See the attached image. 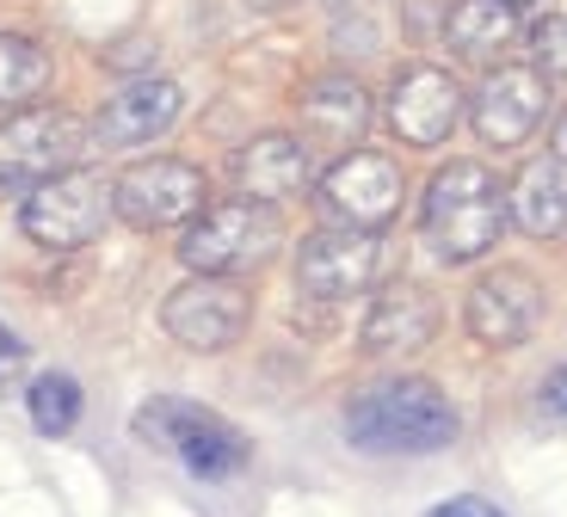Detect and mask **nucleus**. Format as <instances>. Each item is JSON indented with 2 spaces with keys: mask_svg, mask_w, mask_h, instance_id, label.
Segmentation results:
<instances>
[{
  "mask_svg": "<svg viewBox=\"0 0 567 517\" xmlns=\"http://www.w3.org/2000/svg\"><path fill=\"white\" fill-rule=\"evenodd\" d=\"M512 228V192L482 167V161H444L432 179H425L420 197V235L425 247L451 259V266H468L494 252V240Z\"/></svg>",
  "mask_w": 567,
  "mask_h": 517,
  "instance_id": "f257e3e1",
  "label": "nucleus"
},
{
  "mask_svg": "<svg viewBox=\"0 0 567 517\" xmlns=\"http://www.w3.org/2000/svg\"><path fill=\"white\" fill-rule=\"evenodd\" d=\"M346 437L370 456H432L456 444V413L444 389L420 376H383L346 406Z\"/></svg>",
  "mask_w": 567,
  "mask_h": 517,
  "instance_id": "f03ea898",
  "label": "nucleus"
},
{
  "mask_svg": "<svg viewBox=\"0 0 567 517\" xmlns=\"http://www.w3.org/2000/svg\"><path fill=\"white\" fill-rule=\"evenodd\" d=\"M136 437L142 444L167 449V456H179L185 475L198 480H228L241 475L247 456H254V444H247L235 425L216 413V406H198V401H179V394H161V401H148L136 413Z\"/></svg>",
  "mask_w": 567,
  "mask_h": 517,
  "instance_id": "7ed1b4c3",
  "label": "nucleus"
},
{
  "mask_svg": "<svg viewBox=\"0 0 567 517\" xmlns=\"http://www.w3.org/2000/svg\"><path fill=\"white\" fill-rule=\"evenodd\" d=\"M278 247H284V216L271 204H254V197H228L179 235V259L204 278H247V271L271 266Z\"/></svg>",
  "mask_w": 567,
  "mask_h": 517,
  "instance_id": "20e7f679",
  "label": "nucleus"
},
{
  "mask_svg": "<svg viewBox=\"0 0 567 517\" xmlns=\"http://www.w3.org/2000/svg\"><path fill=\"white\" fill-rule=\"evenodd\" d=\"M86 148H93V136H86V124L74 112L0 117V204L7 197H31L38 185L74 173Z\"/></svg>",
  "mask_w": 567,
  "mask_h": 517,
  "instance_id": "39448f33",
  "label": "nucleus"
},
{
  "mask_svg": "<svg viewBox=\"0 0 567 517\" xmlns=\"http://www.w3.org/2000/svg\"><path fill=\"white\" fill-rule=\"evenodd\" d=\"M395 271V240L389 228H315L297 247V290L315 302H346L364 296Z\"/></svg>",
  "mask_w": 567,
  "mask_h": 517,
  "instance_id": "423d86ee",
  "label": "nucleus"
},
{
  "mask_svg": "<svg viewBox=\"0 0 567 517\" xmlns=\"http://www.w3.org/2000/svg\"><path fill=\"white\" fill-rule=\"evenodd\" d=\"M117 216V197H112V179L105 173H62V179L38 185V192L25 197V210H19V223H25V235L38 240V247L50 252H74V247H93V240L105 235V223Z\"/></svg>",
  "mask_w": 567,
  "mask_h": 517,
  "instance_id": "0eeeda50",
  "label": "nucleus"
},
{
  "mask_svg": "<svg viewBox=\"0 0 567 517\" xmlns=\"http://www.w3.org/2000/svg\"><path fill=\"white\" fill-rule=\"evenodd\" d=\"M401 197H408V179H401L395 154H377V148L340 154L315 179V204L327 210L333 228H389L401 216Z\"/></svg>",
  "mask_w": 567,
  "mask_h": 517,
  "instance_id": "6e6552de",
  "label": "nucleus"
},
{
  "mask_svg": "<svg viewBox=\"0 0 567 517\" xmlns=\"http://www.w3.org/2000/svg\"><path fill=\"white\" fill-rule=\"evenodd\" d=\"M247 321H254V290L241 278H204V271H192L161 302V327L185 351H228L247 333Z\"/></svg>",
  "mask_w": 567,
  "mask_h": 517,
  "instance_id": "1a4fd4ad",
  "label": "nucleus"
},
{
  "mask_svg": "<svg viewBox=\"0 0 567 517\" xmlns=\"http://www.w3.org/2000/svg\"><path fill=\"white\" fill-rule=\"evenodd\" d=\"M117 223L130 228H179L204 210V173L192 161H136L112 179Z\"/></svg>",
  "mask_w": 567,
  "mask_h": 517,
  "instance_id": "9d476101",
  "label": "nucleus"
},
{
  "mask_svg": "<svg viewBox=\"0 0 567 517\" xmlns=\"http://www.w3.org/2000/svg\"><path fill=\"white\" fill-rule=\"evenodd\" d=\"M463 314H468V333L482 339V345L512 351L543 327V283L525 266H494L475 278Z\"/></svg>",
  "mask_w": 567,
  "mask_h": 517,
  "instance_id": "9b49d317",
  "label": "nucleus"
},
{
  "mask_svg": "<svg viewBox=\"0 0 567 517\" xmlns=\"http://www.w3.org/2000/svg\"><path fill=\"white\" fill-rule=\"evenodd\" d=\"M468 99L456 86V74L432 69V62H408L389 86V130H395L408 148H439L456 124H463Z\"/></svg>",
  "mask_w": 567,
  "mask_h": 517,
  "instance_id": "f8f14e48",
  "label": "nucleus"
},
{
  "mask_svg": "<svg viewBox=\"0 0 567 517\" xmlns=\"http://www.w3.org/2000/svg\"><path fill=\"white\" fill-rule=\"evenodd\" d=\"M439 327H444V296L425 290V283H413V278H395L377 302H370L358 345H364V358L401 364V358H413V351L432 345Z\"/></svg>",
  "mask_w": 567,
  "mask_h": 517,
  "instance_id": "ddd939ff",
  "label": "nucleus"
},
{
  "mask_svg": "<svg viewBox=\"0 0 567 517\" xmlns=\"http://www.w3.org/2000/svg\"><path fill=\"white\" fill-rule=\"evenodd\" d=\"M549 117V86H543L537 69H494L475 99H468V124L487 148H518L530 142Z\"/></svg>",
  "mask_w": 567,
  "mask_h": 517,
  "instance_id": "4468645a",
  "label": "nucleus"
},
{
  "mask_svg": "<svg viewBox=\"0 0 567 517\" xmlns=\"http://www.w3.org/2000/svg\"><path fill=\"white\" fill-rule=\"evenodd\" d=\"M179 112H185L179 81H167V74H142V81L117 86L100 112H93L86 136H93V148H136V142L167 136V130L179 124Z\"/></svg>",
  "mask_w": 567,
  "mask_h": 517,
  "instance_id": "2eb2a0df",
  "label": "nucleus"
},
{
  "mask_svg": "<svg viewBox=\"0 0 567 517\" xmlns=\"http://www.w3.org/2000/svg\"><path fill=\"white\" fill-rule=\"evenodd\" d=\"M235 185H241V197H254V204H271L278 210L284 197H297L315 185V161H309V142L290 136V130H271V136L247 142L241 154H235Z\"/></svg>",
  "mask_w": 567,
  "mask_h": 517,
  "instance_id": "dca6fc26",
  "label": "nucleus"
},
{
  "mask_svg": "<svg viewBox=\"0 0 567 517\" xmlns=\"http://www.w3.org/2000/svg\"><path fill=\"white\" fill-rule=\"evenodd\" d=\"M512 223L525 228L530 240H561L567 235V161L543 154L518 173L512 185Z\"/></svg>",
  "mask_w": 567,
  "mask_h": 517,
  "instance_id": "f3484780",
  "label": "nucleus"
},
{
  "mask_svg": "<svg viewBox=\"0 0 567 517\" xmlns=\"http://www.w3.org/2000/svg\"><path fill=\"white\" fill-rule=\"evenodd\" d=\"M302 124L327 142H358L370 130V93L352 81V74H315L297 99Z\"/></svg>",
  "mask_w": 567,
  "mask_h": 517,
  "instance_id": "a211bd4d",
  "label": "nucleus"
},
{
  "mask_svg": "<svg viewBox=\"0 0 567 517\" xmlns=\"http://www.w3.org/2000/svg\"><path fill=\"white\" fill-rule=\"evenodd\" d=\"M444 38L463 62H494L518 38V7H506V0H456L451 19H444Z\"/></svg>",
  "mask_w": 567,
  "mask_h": 517,
  "instance_id": "6ab92c4d",
  "label": "nucleus"
},
{
  "mask_svg": "<svg viewBox=\"0 0 567 517\" xmlns=\"http://www.w3.org/2000/svg\"><path fill=\"white\" fill-rule=\"evenodd\" d=\"M50 50L19 31H0V112H13V105H31V99L50 86Z\"/></svg>",
  "mask_w": 567,
  "mask_h": 517,
  "instance_id": "aec40b11",
  "label": "nucleus"
},
{
  "mask_svg": "<svg viewBox=\"0 0 567 517\" xmlns=\"http://www.w3.org/2000/svg\"><path fill=\"white\" fill-rule=\"evenodd\" d=\"M25 406H31V425L43 437H69L74 420H81V382L62 376V370H43V376H31Z\"/></svg>",
  "mask_w": 567,
  "mask_h": 517,
  "instance_id": "412c9836",
  "label": "nucleus"
},
{
  "mask_svg": "<svg viewBox=\"0 0 567 517\" xmlns=\"http://www.w3.org/2000/svg\"><path fill=\"white\" fill-rule=\"evenodd\" d=\"M530 50H537V74L543 81H567V19L561 13H543L537 25H530Z\"/></svg>",
  "mask_w": 567,
  "mask_h": 517,
  "instance_id": "4be33fe9",
  "label": "nucleus"
},
{
  "mask_svg": "<svg viewBox=\"0 0 567 517\" xmlns=\"http://www.w3.org/2000/svg\"><path fill=\"white\" fill-rule=\"evenodd\" d=\"M425 517H506L494 499H482V493H456V499H439Z\"/></svg>",
  "mask_w": 567,
  "mask_h": 517,
  "instance_id": "5701e85b",
  "label": "nucleus"
},
{
  "mask_svg": "<svg viewBox=\"0 0 567 517\" xmlns=\"http://www.w3.org/2000/svg\"><path fill=\"white\" fill-rule=\"evenodd\" d=\"M19 370H25V339L0 327V389H7V382H13Z\"/></svg>",
  "mask_w": 567,
  "mask_h": 517,
  "instance_id": "b1692460",
  "label": "nucleus"
},
{
  "mask_svg": "<svg viewBox=\"0 0 567 517\" xmlns=\"http://www.w3.org/2000/svg\"><path fill=\"white\" fill-rule=\"evenodd\" d=\"M543 413H549V420H567V364L549 370V382H543Z\"/></svg>",
  "mask_w": 567,
  "mask_h": 517,
  "instance_id": "393cba45",
  "label": "nucleus"
},
{
  "mask_svg": "<svg viewBox=\"0 0 567 517\" xmlns=\"http://www.w3.org/2000/svg\"><path fill=\"white\" fill-rule=\"evenodd\" d=\"M549 154H555V161H567V112L549 124Z\"/></svg>",
  "mask_w": 567,
  "mask_h": 517,
  "instance_id": "a878e982",
  "label": "nucleus"
},
{
  "mask_svg": "<svg viewBox=\"0 0 567 517\" xmlns=\"http://www.w3.org/2000/svg\"><path fill=\"white\" fill-rule=\"evenodd\" d=\"M254 7H290V0H254Z\"/></svg>",
  "mask_w": 567,
  "mask_h": 517,
  "instance_id": "bb28decb",
  "label": "nucleus"
},
{
  "mask_svg": "<svg viewBox=\"0 0 567 517\" xmlns=\"http://www.w3.org/2000/svg\"><path fill=\"white\" fill-rule=\"evenodd\" d=\"M506 7H530V0H506Z\"/></svg>",
  "mask_w": 567,
  "mask_h": 517,
  "instance_id": "cd10ccee",
  "label": "nucleus"
}]
</instances>
